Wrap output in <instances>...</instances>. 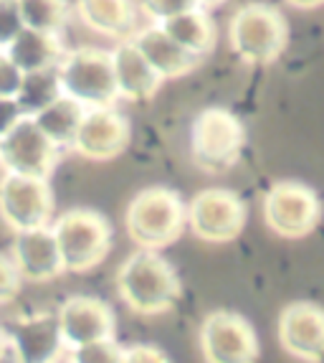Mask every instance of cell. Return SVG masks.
Here are the masks:
<instances>
[{"label": "cell", "mask_w": 324, "mask_h": 363, "mask_svg": "<svg viewBox=\"0 0 324 363\" xmlns=\"http://www.w3.org/2000/svg\"><path fill=\"white\" fill-rule=\"evenodd\" d=\"M23 117V112H21L18 102L16 99H8V97H0V138L8 133V130L16 125V122Z\"/></svg>", "instance_id": "4dcf8cb0"}, {"label": "cell", "mask_w": 324, "mask_h": 363, "mask_svg": "<svg viewBox=\"0 0 324 363\" xmlns=\"http://www.w3.org/2000/svg\"><path fill=\"white\" fill-rule=\"evenodd\" d=\"M66 358L74 363H125V348L115 338H104L76 345L69 351Z\"/></svg>", "instance_id": "d4e9b609"}, {"label": "cell", "mask_w": 324, "mask_h": 363, "mask_svg": "<svg viewBox=\"0 0 324 363\" xmlns=\"http://www.w3.org/2000/svg\"><path fill=\"white\" fill-rule=\"evenodd\" d=\"M11 351L16 361L25 363H48L66 358V343L61 338L59 318L56 315H38L23 320L16 330L8 333Z\"/></svg>", "instance_id": "e0dca14e"}, {"label": "cell", "mask_w": 324, "mask_h": 363, "mask_svg": "<svg viewBox=\"0 0 324 363\" xmlns=\"http://www.w3.org/2000/svg\"><path fill=\"white\" fill-rule=\"evenodd\" d=\"M8 353H11V340H8V333L0 328V361L3 358H8Z\"/></svg>", "instance_id": "d6a6232c"}, {"label": "cell", "mask_w": 324, "mask_h": 363, "mask_svg": "<svg viewBox=\"0 0 324 363\" xmlns=\"http://www.w3.org/2000/svg\"><path fill=\"white\" fill-rule=\"evenodd\" d=\"M160 26L168 30L175 41L180 43L183 49L200 56V59H205L210 51L216 49L218 28L213 23V18H210L208 8L203 6L180 13V16H173V18L162 21Z\"/></svg>", "instance_id": "44dd1931"}, {"label": "cell", "mask_w": 324, "mask_h": 363, "mask_svg": "<svg viewBox=\"0 0 324 363\" xmlns=\"http://www.w3.org/2000/svg\"><path fill=\"white\" fill-rule=\"evenodd\" d=\"M54 208L56 201L48 178L18 173H6L0 178V218L13 234L51 224Z\"/></svg>", "instance_id": "9c48e42d"}, {"label": "cell", "mask_w": 324, "mask_h": 363, "mask_svg": "<svg viewBox=\"0 0 324 363\" xmlns=\"http://www.w3.org/2000/svg\"><path fill=\"white\" fill-rule=\"evenodd\" d=\"M231 51L248 67H269L289 46V23L269 3H246L228 23Z\"/></svg>", "instance_id": "3957f363"}, {"label": "cell", "mask_w": 324, "mask_h": 363, "mask_svg": "<svg viewBox=\"0 0 324 363\" xmlns=\"http://www.w3.org/2000/svg\"><path fill=\"white\" fill-rule=\"evenodd\" d=\"M61 157V147L41 133L33 117L23 115L0 138V163L8 173L51 178Z\"/></svg>", "instance_id": "8fae6325"}, {"label": "cell", "mask_w": 324, "mask_h": 363, "mask_svg": "<svg viewBox=\"0 0 324 363\" xmlns=\"http://www.w3.org/2000/svg\"><path fill=\"white\" fill-rule=\"evenodd\" d=\"M137 8L152 23H162V21L173 18V16L200 8V0H137Z\"/></svg>", "instance_id": "484cf974"}, {"label": "cell", "mask_w": 324, "mask_h": 363, "mask_svg": "<svg viewBox=\"0 0 324 363\" xmlns=\"http://www.w3.org/2000/svg\"><path fill=\"white\" fill-rule=\"evenodd\" d=\"M23 26L61 36L66 23V0H18Z\"/></svg>", "instance_id": "cb8c5ba5"}, {"label": "cell", "mask_w": 324, "mask_h": 363, "mask_svg": "<svg viewBox=\"0 0 324 363\" xmlns=\"http://www.w3.org/2000/svg\"><path fill=\"white\" fill-rule=\"evenodd\" d=\"M125 229L137 247L168 249L187 229V203L175 188H142L127 206Z\"/></svg>", "instance_id": "7a4b0ae2"}, {"label": "cell", "mask_w": 324, "mask_h": 363, "mask_svg": "<svg viewBox=\"0 0 324 363\" xmlns=\"http://www.w3.org/2000/svg\"><path fill=\"white\" fill-rule=\"evenodd\" d=\"M59 330L66 348L94 343V340L115 338L117 335V315L109 308V303L91 295L69 297L66 303H61L59 313Z\"/></svg>", "instance_id": "4fadbf2b"}, {"label": "cell", "mask_w": 324, "mask_h": 363, "mask_svg": "<svg viewBox=\"0 0 324 363\" xmlns=\"http://www.w3.org/2000/svg\"><path fill=\"white\" fill-rule=\"evenodd\" d=\"M223 3H226V0H200V6L208 8V11L210 8H216V6H223Z\"/></svg>", "instance_id": "836d02e7"}, {"label": "cell", "mask_w": 324, "mask_h": 363, "mask_svg": "<svg viewBox=\"0 0 324 363\" xmlns=\"http://www.w3.org/2000/svg\"><path fill=\"white\" fill-rule=\"evenodd\" d=\"M21 272L11 257L0 255V305L13 303L21 295Z\"/></svg>", "instance_id": "83f0119b"}, {"label": "cell", "mask_w": 324, "mask_h": 363, "mask_svg": "<svg viewBox=\"0 0 324 363\" xmlns=\"http://www.w3.org/2000/svg\"><path fill=\"white\" fill-rule=\"evenodd\" d=\"M246 128L226 107H205L192 120L190 157L192 165L208 176L228 173L243 155Z\"/></svg>", "instance_id": "5b68a950"}, {"label": "cell", "mask_w": 324, "mask_h": 363, "mask_svg": "<svg viewBox=\"0 0 324 363\" xmlns=\"http://www.w3.org/2000/svg\"><path fill=\"white\" fill-rule=\"evenodd\" d=\"M129 140H132L129 120L120 109H115V104L112 107H86L84 117L79 122L71 150L94 163H107V160L120 157L129 147Z\"/></svg>", "instance_id": "7c38bea8"}, {"label": "cell", "mask_w": 324, "mask_h": 363, "mask_svg": "<svg viewBox=\"0 0 324 363\" xmlns=\"http://www.w3.org/2000/svg\"><path fill=\"white\" fill-rule=\"evenodd\" d=\"M64 91H61L59 72L56 69H43V72H28L23 74V82H21V89L16 94V102H18L21 112L23 115H36L38 109L48 107V104L59 99Z\"/></svg>", "instance_id": "603a6c76"}, {"label": "cell", "mask_w": 324, "mask_h": 363, "mask_svg": "<svg viewBox=\"0 0 324 363\" xmlns=\"http://www.w3.org/2000/svg\"><path fill=\"white\" fill-rule=\"evenodd\" d=\"M248 208L231 188H205L187 203V229L205 244H228L246 226Z\"/></svg>", "instance_id": "ba28073f"}, {"label": "cell", "mask_w": 324, "mask_h": 363, "mask_svg": "<svg viewBox=\"0 0 324 363\" xmlns=\"http://www.w3.org/2000/svg\"><path fill=\"white\" fill-rule=\"evenodd\" d=\"M66 272H94L112 252L115 229L96 208H69L51 224Z\"/></svg>", "instance_id": "277c9868"}, {"label": "cell", "mask_w": 324, "mask_h": 363, "mask_svg": "<svg viewBox=\"0 0 324 363\" xmlns=\"http://www.w3.org/2000/svg\"><path fill=\"white\" fill-rule=\"evenodd\" d=\"M21 82H23V72L13 64V59L8 56L6 49H0V97L16 99Z\"/></svg>", "instance_id": "f1b7e54d"}, {"label": "cell", "mask_w": 324, "mask_h": 363, "mask_svg": "<svg viewBox=\"0 0 324 363\" xmlns=\"http://www.w3.org/2000/svg\"><path fill=\"white\" fill-rule=\"evenodd\" d=\"M76 13L81 23L99 36L132 38L137 30V3L134 0H76Z\"/></svg>", "instance_id": "d6986e66"}, {"label": "cell", "mask_w": 324, "mask_h": 363, "mask_svg": "<svg viewBox=\"0 0 324 363\" xmlns=\"http://www.w3.org/2000/svg\"><path fill=\"white\" fill-rule=\"evenodd\" d=\"M279 343L289 356L306 363L324 361V308L317 303H291L279 315Z\"/></svg>", "instance_id": "5bb4252c"}, {"label": "cell", "mask_w": 324, "mask_h": 363, "mask_svg": "<svg viewBox=\"0 0 324 363\" xmlns=\"http://www.w3.org/2000/svg\"><path fill=\"white\" fill-rule=\"evenodd\" d=\"M291 8H299V11H314V8H322L324 0H287Z\"/></svg>", "instance_id": "1f68e13d"}, {"label": "cell", "mask_w": 324, "mask_h": 363, "mask_svg": "<svg viewBox=\"0 0 324 363\" xmlns=\"http://www.w3.org/2000/svg\"><path fill=\"white\" fill-rule=\"evenodd\" d=\"M117 295L134 315H165L180 303V274L160 255V249H142L127 257L117 269Z\"/></svg>", "instance_id": "6da1fadb"}, {"label": "cell", "mask_w": 324, "mask_h": 363, "mask_svg": "<svg viewBox=\"0 0 324 363\" xmlns=\"http://www.w3.org/2000/svg\"><path fill=\"white\" fill-rule=\"evenodd\" d=\"M56 72H59L61 91L84 107H112L120 99L112 51L79 46L64 54Z\"/></svg>", "instance_id": "8992f818"}, {"label": "cell", "mask_w": 324, "mask_h": 363, "mask_svg": "<svg viewBox=\"0 0 324 363\" xmlns=\"http://www.w3.org/2000/svg\"><path fill=\"white\" fill-rule=\"evenodd\" d=\"M200 353L208 363H253L258 335L241 313L213 310L200 323Z\"/></svg>", "instance_id": "30bf717a"}, {"label": "cell", "mask_w": 324, "mask_h": 363, "mask_svg": "<svg viewBox=\"0 0 324 363\" xmlns=\"http://www.w3.org/2000/svg\"><path fill=\"white\" fill-rule=\"evenodd\" d=\"M264 221L282 239H304L322 221V201L299 181H279L264 196Z\"/></svg>", "instance_id": "52a82bcc"}, {"label": "cell", "mask_w": 324, "mask_h": 363, "mask_svg": "<svg viewBox=\"0 0 324 363\" xmlns=\"http://www.w3.org/2000/svg\"><path fill=\"white\" fill-rule=\"evenodd\" d=\"M132 41L137 43V49L144 54V59L150 61L152 69H155L165 82H168V79L185 77V74L195 72V69L203 64L200 56L183 49L180 43L175 41L160 23L147 26V28H137L132 33Z\"/></svg>", "instance_id": "ac0fdd59"}, {"label": "cell", "mask_w": 324, "mask_h": 363, "mask_svg": "<svg viewBox=\"0 0 324 363\" xmlns=\"http://www.w3.org/2000/svg\"><path fill=\"white\" fill-rule=\"evenodd\" d=\"M168 353L157 345H129L125 348V363H168Z\"/></svg>", "instance_id": "f546056e"}, {"label": "cell", "mask_w": 324, "mask_h": 363, "mask_svg": "<svg viewBox=\"0 0 324 363\" xmlns=\"http://www.w3.org/2000/svg\"><path fill=\"white\" fill-rule=\"evenodd\" d=\"M84 104H79L76 99L66 97V94H61L59 99L48 104V107L38 109L33 117L41 133L46 135L54 145H59L61 150H71L74 145V138H76V130H79V122L84 117Z\"/></svg>", "instance_id": "7402d4cb"}, {"label": "cell", "mask_w": 324, "mask_h": 363, "mask_svg": "<svg viewBox=\"0 0 324 363\" xmlns=\"http://www.w3.org/2000/svg\"><path fill=\"white\" fill-rule=\"evenodd\" d=\"M112 67H115L120 99H127V102H150L165 84V79L152 69V64L144 59L132 38H122L115 46Z\"/></svg>", "instance_id": "2e32d148"}, {"label": "cell", "mask_w": 324, "mask_h": 363, "mask_svg": "<svg viewBox=\"0 0 324 363\" xmlns=\"http://www.w3.org/2000/svg\"><path fill=\"white\" fill-rule=\"evenodd\" d=\"M13 262L25 282H51L66 272L61 259L59 242L51 224L16 231L13 236Z\"/></svg>", "instance_id": "9a60e30c"}, {"label": "cell", "mask_w": 324, "mask_h": 363, "mask_svg": "<svg viewBox=\"0 0 324 363\" xmlns=\"http://www.w3.org/2000/svg\"><path fill=\"white\" fill-rule=\"evenodd\" d=\"M23 28L18 0H0V49H8L11 41Z\"/></svg>", "instance_id": "4316f807"}, {"label": "cell", "mask_w": 324, "mask_h": 363, "mask_svg": "<svg viewBox=\"0 0 324 363\" xmlns=\"http://www.w3.org/2000/svg\"><path fill=\"white\" fill-rule=\"evenodd\" d=\"M6 51L13 59V64H16L23 74L43 72V69H56L59 67V61L64 59V54H66L61 36L46 33V30L28 28V26L21 28V33L13 38L11 46H8Z\"/></svg>", "instance_id": "ffe728a7"}]
</instances>
